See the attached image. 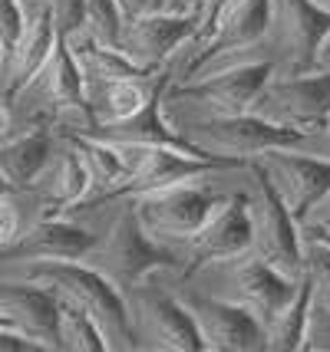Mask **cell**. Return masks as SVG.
Returning <instances> with one entry per match:
<instances>
[{
	"label": "cell",
	"instance_id": "cell-36",
	"mask_svg": "<svg viewBox=\"0 0 330 352\" xmlns=\"http://www.w3.org/2000/svg\"><path fill=\"white\" fill-rule=\"evenodd\" d=\"M314 69H320V73H330V30L324 33V36H320V43H317Z\"/></svg>",
	"mask_w": 330,
	"mask_h": 352
},
{
	"label": "cell",
	"instance_id": "cell-22",
	"mask_svg": "<svg viewBox=\"0 0 330 352\" xmlns=\"http://www.w3.org/2000/svg\"><path fill=\"white\" fill-rule=\"evenodd\" d=\"M76 145L83 165L90 171V198L83 201L79 208H99L106 201H116L123 184H126V168L119 162V155L106 138L90 135V132H60Z\"/></svg>",
	"mask_w": 330,
	"mask_h": 352
},
{
	"label": "cell",
	"instance_id": "cell-30",
	"mask_svg": "<svg viewBox=\"0 0 330 352\" xmlns=\"http://www.w3.org/2000/svg\"><path fill=\"white\" fill-rule=\"evenodd\" d=\"M47 10L63 40L86 27V0H47Z\"/></svg>",
	"mask_w": 330,
	"mask_h": 352
},
{
	"label": "cell",
	"instance_id": "cell-42",
	"mask_svg": "<svg viewBox=\"0 0 330 352\" xmlns=\"http://www.w3.org/2000/svg\"><path fill=\"white\" fill-rule=\"evenodd\" d=\"M0 66H3V46H0Z\"/></svg>",
	"mask_w": 330,
	"mask_h": 352
},
{
	"label": "cell",
	"instance_id": "cell-15",
	"mask_svg": "<svg viewBox=\"0 0 330 352\" xmlns=\"http://www.w3.org/2000/svg\"><path fill=\"white\" fill-rule=\"evenodd\" d=\"M0 316L40 349H60V300L43 283L0 276Z\"/></svg>",
	"mask_w": 330,
	"mask_h": 352
},
{
	"label": "cell",
	"instance_id": "cell-43",
	"mask_svg": "<svg viewBox=\"0 0 330 352\" xmlns=\"http://www.w3.org/2000/svg\"><path fill=\"white\" fill-rule=\"evenodd\" d=\"M0 326H10V322H7V320H3V316H0Z\"/></svg>",
	"mask_w": 330,
	"mask_h": 352
},
{
	"label": "cell",
	"instance_id": "cell-27",
	"mask_svg": "<svg viewBox=\"0 0 330 352\" xmlns=\"http://www.w3.org/2000/svg\"><path fill=\"white\" fill-rule=\"evenodd\" d=\"M300 237H304V276L314 287V303L330 307V247L304 228Z\"/></svg>",
	"mask_w": 330,
	"mask_h": 352
},
{
	"label": "cell",
	"instance_id": "cell-13",
	"mask_svg": "<svg viewBox=\"0 0 330 352\" xmlns=\"http://www.w3.org/2000/svg\"><path fill=\"white\" fill-rule=\"evenodd\" d=\"M185 309L195 320L205 352H261L265 349V326L245 307L221 296L189 293L182 296Z\"/></svg>",
	"mask_w": 330,
	"mask_h": 352
},
{
	"label": "cell",
	"instance_id": "cell-33",
	"mask_svg": "<svg viewBox=\"0 0 330 352\" xmlns=\"http://www.w3.org/2000/svg\"><path fill=\"white\" fill-rule=\"evenodd\" d=\"M20 211H17V204L10 201V195H0V247L14 244L17 237H20Z\"/></svg>",
	"mask_w": 330,
	"mask_h": 352
},
{
	"label": "cell",
	"instance_id": "cell-4",
	"mask_svg": "<svg viewBox=\"0 0 330 352\" xmlns=\"http://www.w3.org/2000/svg\"><path fill=\"white\" fill-rule=\"evenodd\" d=\"M182 135L189 138L192 148L202 155L221 158V162H235L241 168H248L258 155L267 148H287V145H304L307 132L291 129V125L267 122L254 112H238V116H208L192 129H182Z\"/></svg>",
	"mask_w": 330,
	"mask_h": 352
},
{
	"label": "cell",
	"instance_id": "cell-28",
	"mask_svg": "<svg viewBox=\"0 0 330 352\" xmlns=\"http://www.w3.org/2000/svg\"><path fill=\"white\" fill-rule=\"evenodd\" d=\"M123 27H126V16L116 0H86V27L83 30L90 36H96L106 46H119Z\"/></svg>",
	"mask_w": 330,
	"mask_h": 352
},
{
	"label": "cell",
	"instance_id": "cell-17",
	"mask_svg": "<svg viewBox=\"0 0 330 352\" xmlns=\"http://www.w3.org/2000/svg\"><path fill=\"white\" fill-rule=\"evenodd\" d=\"M330 30V14L314 0H271V36L291 60V69H314L320 36Z\"/></svg>",
	"mask_w": 330,
	"mask_h": 352
},
{
	"label": "cell",
	"instance_id": "cell-8",
	"mask_svg": "<svg viewBox=\"0 0 330 352\" xmlns=\"http://www.w3.org/2000/svg\"><path fill=\"white\" fill-rule=\"evenodd\" d=\"M254 116L267 122L291 125L307 135H317L330 119V73L320 69H291L267 79V86L251 106Z\"/></svg>",
	"mask_w": 330,
	"mask_h": 352
},
{
	"label": "cell",
	"instance_id": "cell-7",
	"mask_svg": "<svg viewBox=\"0 0 330 352\" xmlns=\"http://www.w3.org/2000/svg\"><path fill=\"white\" fill-rule=\"evenodd\" d=\"M274 60H238L231 66H221L195 79H185L178 86H169L165 102H192L202 106L208 116H238L251 112L254 99L261 96L267 79L274 76Z\"/></svg>",
	"mask_w": 330,
	"mask_h": 352
},
{
	"label": "cell",
	"instance_id": "cell-6",
	"mask_svg": "<svg viewBox=\"0 0 330 352\" xmlns=\"http://www.w3.org/2000/svg\"><path fill=\"white\" fill-rule=\"evenodd\" d=\"M132 349L152 352H205L195 320L182 296H172L156 283H139L126 293Z\"/></svg>",
	"mask_w": 330,
	"mask_h": 352
},
{
	"label": "cell",
	"instance_id": "cell-41",
	"mask_svg": "<svg viewBox=\"0 0 330 352\" xmlns=\"http://www.w3.org/2000/svg\"><path fill=\"white\" fill-rule=\"evenodd\" d=\"M317 7H320V10H324V14H330V0H314Z\"/></svg>",
	"mask_w": 330,
	"mask_h": 352
},
{
	"label": "cell",
	"instance_id": "cell-23",
	"mask_svg": "<svg viewBox=\"0 0 330 352\" xmlns=\"http://www.w3.org/2000/svg\"><path fill=\"white\" fill-rule=\"evenodd\" d=\"M66 43H70V50H73V56H76V63H79V69H83L86 86H93V82H110V79H152L156 76V73L142 69L139 63L129 60L126 53H123V46L99 43V40L90 36L86 30L66 36Z\"/></svg>",
	"mask_w": 330,
	"mask_h": 352
},
{
	"label": "cell",
	"instance_id": "cell-19",
	"mask_svg": "<svg viewBox=\"0 0 330 352\" xmlns=\"http://www.w3.org/2000/svg\"><path fill=\"white\" fill-rule=\"evenodd\" d=\"M60 43V33L53 27V16L43 7L40 14L27 20V30L20 33V40L14 43V50L3 56V66H0V92L7 96V102H14L23 96V89L30 86L37 73L43 69V63L50 60L53 46Z\"/></svg>",
	"mask_w": 330,
	"mask_h": 352
},
{
	"label": "cell",
	"instance_id": "cell-20",
	"mask_svg": "<svg viewBox=\"0 0 330 352\" xmlns=\"http://www.w3.org/2000/svg\"><path fill=\"white\" fill-rule=\"evenodd\" d=\"M56 152V129L43 119H33L23 132H10L0 142V171L14 191H30Z\"/></svg>",
	"mask_w": 330,
	"mask_h": 352
},
{
	"label": "cell",
	"instance_id": "cell-24",
	"mask_svg": "<svg viewBox=\"0 0 330 352\" xmlns=\"http://www.w3.org/2000/svg\"><path fill=\"white\" fill-rule=\"evenodd\" d=\"M145 96H149V79H110L86 86V102L93 109L96 129H112L132 119L142 109Z\"/></svg>",
	"mask_w": 330,
	"mask_h": 352
},
{
	"label": "cell",
	"instance_id": "cell-25",
	"mask_svg": "<svg viewBox=\"0 0 330 352\" xmlns=\"http://www.w3.org/2000/svg\"><path fill=\"white\" fill-rule=\"evenodd\" d=\"M311 307H314V287H311L307 276L300 274L294 293L287 296V303H284V307L274 313V320L265 326V349H271V352H300Z\"/></svg>",
	"mask_w": 330,
	"mask_h": 352
},
{
	"label": "cell",
	"instance_id": "cell-9",
	"mask_svg": "<svg viewBox=\"0 0 330 352\" xmlns=\"http://www.w3.org/2000/svg\"><path fill=\"white\" fill-rule=\"evenodd\" d=\"M185 267L178 280L202 274L205 267H218L251 250V217H248V191H235L208 214L202 228L182 244Z\"/></svg>",
	"mask_w": 330,
	"mask_h": 352
},
{
	"label": "cell",
	"instance_id": "cell-3",
	"mask_svg": "<svg viewBox=\"0 0 330 352\" xmlns=\"http://www.w3.org/2000/svg\"><path fill=\"white\" fill-rule=\"evenodd\" d=\"M83 261L90 263V267H96L112 287H119L123 293L145 283L158 270H175L182 263L172 247L156 244L142 230L139 217H136L132 208H126L123 214L112 217L110 230L103 237H96V244L90 247V254Z\"/></svg>",
	"mask_w": 330,
	"mask_h": 352
},
{
	"label": "cell",
	"instance_id": "cell-5",
	"mask_svg": "<svg viewBox=\"0 0 330 352\" xmlns=\"http://www.w3.org/2000/svg\"><path fill=\"white\" fill-rule=\"evenodd\" d=\"M251 188H248V217H251V254H258L265 263L284 276L298 280L304 274V237L300 221L281 201L274 184L267 182L265 168L251 162L248 165Z\"/></svg>",
	"mask_w": 330,
	"mask_h": 352
},
{
	"label": "cell",
	"instance_id": "cell-11",
	"mask_svg": "<svg viewBox=\"0 0 330 352\" xmlns=\"http://www.w3.org/2000/svg\"><path fill=\"white\" fill-rule=\"evenodd\" d=\"M271 36V0H235L225 14L215 36L198 50L185 79L231 66L238 60H251V53Z\"/></svg>",
	"mask_w": 330,
	"mask_h": 352
},
{
	"label": "cell",
	"instance_id": "cell-21",
	"mask_svg": "<svg viewBox=\"0 0 330 352\" xmlns=\"http://www.w3.org/2000/svg\"><path fill=\"white\" fill-rule=\"evenodd\" d=\"M27 89L40 92V106L43 109L37 112V119H43L50 125L63 109L86 106V79H83V69H79L76 56H73V50H70L63 36H60V43L53 46L50 60L43 63V69L37 73V79Z\"/></svg>",
	"mask_w": 330,
	"mask_h": 352
},
{
	"label": "cell",
	"instance_id": "cell-35",
	"mask_svg": "<svg viewBox=\"0 0 330 352\" xmlns=\"http://www.w3.org/2000/svg\"><path fill=\"white\" fill-rule=\"evenodd\" d=\"M116 3H119V10H123L126 20H132V16H139V14H145V10H156L158 7V0H116Z\"/></svg>",
	"mask_w": 330,
	"mask_h": 352
},
{
	"label": "cell",
	"instance_id": "cell-1",
	"mask_svg": "<svg viewBox=\"0 0 330 352\" xmlns=\"http://www.w3.org/2000/svg\"><path fill=\"white\" fill-rule=\"evenodd\" d=\"M0 276H17V280H30L43 283L60 296H70L73 303L86 309L103 336L110 342V349H132V326H129V307L126 293L112 287L106 276L86 261H33L17 263V267H0Z\"/></svg>",
	"mask_w": 330,
	"mask_h": 352
},
{
	"label": "cell",
	"instance_id": "cell-32",
	"mask_svg": "<svg viewBox=\"0 0 330 352\" xmlns=\"http://www.w3.org/2000/svg\"><path fill=\"white\" fill-rule=\"evenodd\" d=\"M27 30V14L20 0H0V46L3 56L14 50V43L20 40V33Z\"/></svg>",
	"mask_w": 330,
	"mask_h": 352
},
{
	"label": "cell",
	"instance_id": "cell-10",
	"mask_svg": "<svg viewBox=\"0 0 330 352\" xmlns=\"http://www.w3.org/2000/svg\"><path fill=\"white\" fill-rule=\"evenodd\" d=\"M265 168L267 182L281 195L287 211L298 217L300 224L311 217L317 204L330 198V158L327 155H307L300 145L287 148H267L265 155L254 158Z\"/></svg>",
	"mask_w": 330,
	"mask_h": 352
},
{
	"label": "cell",
	"instance_id": "cell-29",
	"mask_svg": "<svg viewBox=\"0 0 330 352\" xmlns=\"http://www.w3.org/2000/svg\"><path fill=\"white\" fill-rule=\"evenodd\" d=\"M231 3L235 0H202L198 3V10H195V36H192V43H195V50H202L212 36H215V30L221 27V20H225V14L231 10Z\"/></svg>",
	"mask_w": 330,
	"mask_h": 352
},
{
	"label": "cell",
	"instance_id": "cell-39",
	"mask_svg": "<svg viewBox=\"0 0 330 352\" xmlns=\"http://www.w3.org/2000/svg\"><path fill=\"white\" fill-rule=\"evenodd\" d=\"M317 135H324V148H327V158H330V119L324 122V129H320Z\"/></svg>",
	"mask_w": 330,
	"mask_h": 352
},
{
	"label": "cell",
	"instance_id": "cell-37",
	"mask_svg": "<svg viewBox=\"0 0 330 352\" xmlns=\"http://www.w3.org/2000/svg\"><path fill=\"white\" fill-rule=\"evenodd\" d=\"M202 0H162L158 10H172V14H195Z\"/></svg>",
	"mask_w": 330,
	"mask_h": 352
},
{
	"label": "cell",
	"instance_id": "cell-2",
	"mask_svg": "<svg viewBox=\"0 0 330 352\" xmlns=\"http://www.w3.org/2000/svg\"><path fill=\"white\" fill-rule=\"evenodd\" d=\"M228 195H221L218 188L208 184V175L185 178L142 191L129 198V208L136 211L142 230L162 247H182L195 230L202 228L208 214L218 208Z\"/></svg>",
	"mask_w": 330,
	"mask_h": 352
},
{
	"label": "cell",
	"instance_id": "cell-38",
	"mask_svg": "<svg viewBox=\"0 0 330 352\" xmlns=\"http://www.w3.org/2000/svg\"><path fill=\"white\" fill-rule=\"evenodd\" d=\"M14 132V116H10V106L0 99V142Z\"/></svg>",
	"mask_w": 330,
	"mask_h": 352
},
{
	"label": "cell",
	"instance_id": "cell-18",
	"mask_svg": "<svg viewBox=\"0 0 330 352\" xmlns=\"http://www.w3.org/2000/svg\"><path fill=\"white\" fill-rule=\"evenodd\" d=\"M30 191L40 195L43 214H70L90 198V171L83 165L76 145L66 135L56 132V152H53L50 165L43 168V175L37 178Z\"/></svg>",
	"mask_w": 330,
	"mask_h": 352
},
{
	"label": "cell",
	"instance_id": "cell-40",
	"mask_svg": "<svg viewBox=\"0 0 330 352\" xmlns=\"http://www.w3.org/2000/svg\"><path fill=\"white\" fill-rule=\"evenodd\" d=\"M0 195H14V188H10V182L3 178V171H0Z\"/></svg>",
	"mask_w": 330,
	"mask_h": 352
},
{
	"label": "cell",
	"instance_id": "cell-16",
	"mask_svg": "<svg viewBox=\"0 0 330 352\" xmlns=\"http://www.w3.org/2000/svg\"><path fill=\"white\" fill-rule=\"evenodd\" d=\"M96 244V234L79 228L66 214H43L37 224L20 230L14 244L0 247V267H17V263L33 261H83Z\"/></svg>",
	"mask_w": 330,
	"mask_h": 352
},
{
	"label": "cell",
	"instance_id": "cell-12",
	"mask_svg": "<svg viewBox=\"0 0 330 352\" xmlns=\"http://www.w3.org/2000/svg\"><path fill=\"white\" fill-rule=\"evenodd\" d=\"M218 270H221V290L215 296L245 307L261 326L274 320V313L287 303V296L294 293L300 280V276L298 280L284 276L281 270H274L271 263H265L251 250L228 263H218Z\"/></svg>",
	"mask_w": 330,
	"mask_h": 352
},
{
	"label": "cell",
	"instance_id": "cell-31",
	"mask_svg": "<svg viewBox=\"0 0 330 352\" xmlns=\"http://www.w3.org/2000/svg\"><path fill=\"white\" fill-rule=\"evenodd\" d=\"M300 352H330V307H320V303L311 307Z\"/></svg>",
	"mask_w": 330,
	"mask_h": 352
},
{
	"label": "cell",
	"instance_id": "cell-26",
	"mask_svg": "<svg viewBox=\"0 0 330 352\" xmlns=\"http://www.w3.org/2000/svg\"><path fill=\"white\" fill-rule=\"evenodd\" d=\"M60 349H70V352H106L110 342L103 336L99 322L86 313V309L73 303L70 296H60Z\"/></svg>",
	"mask_w": 330,
	"mask_h": 352
},
{
	"label": "cell",
	"instance_id": "cell-34",
	"mask_svg": "<svg viewBox=\"0 0 330 352\" xmlns=\"http://www.w3.org/2000/svg\"><path fill=\"white\" fill-rule=\"evenodd\" d=\"M304 224H311V228H317V230H324V234H330V198L320 201V204H317L314 211H311V217H307Z\"/></svg>",
	"mask_w": 330,
	"mask_h": 352
},
{
	"label": "cell",
	"instance_id": "cell-14",
	"mask_svg": "<svg viewBox=\"0 0 330 352\" xmlns=\"http://www.w3.org/2000/svg\"><path fill=\"white\" fill-rule=\"evenodd\" d=\"M195 14H172V10H145V14L126 20L123 27V53L132 63H139L142 69L158 73L162 66H169L172 56L195 36Z\"/></svg>",
	"mask_w": 330,
	"mask_h": 352
}]
</instances>
